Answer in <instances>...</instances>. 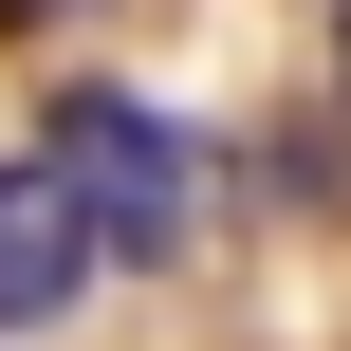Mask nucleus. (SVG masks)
I'll list each match as a JSON object with an SVG mask.
<instances>
[{"label":"nucleus","mask_w":351,"mask_h":351,"mask_svg":"<svg viewBox=\"0 0 351 351\" xmlns=\"http://www.w3.org/2000/svg\"><path fill=\"white\" fill-rule=\"evenodd\" d=\"M37 185L74 204V241H93V278L130 259H185L204 241V130L167 111V93H130V74H93V93H56V148H37Z\"/></svg>","instance_id":"1"},{"label":"nucleus","mask_w":351,"mask_h":351,"mask_svg":"<svg viewBox=\"0 0 351 351\" xmlns=\"http://www.w3.org/2000/svg\"><path fill=\"white\" fill-rule=\"evenodd\" d=\"M93 296V241H74V204L37 185V167H0V333H56Z\"/></svg>","instance_id":"2"},{"label":"nucleus","mask_w":351,"mask_h":351,"mask_svg":"<svg viewBox=\"0 0 351 351\" xmlns=\"http://www.w3.org/2000/svg\"><path fill=\"white\" fill-rule=\"evenodd\" d=\"M0 19H74V0H0Z\"/></svg>","instance_id":"3"},{"label":"nucleus","mask_w":351,"mask_h":351,"mask_svg":"<svg viewBox=\"0 0 351 351\" xmlns=\"http://www.w3.org/2000/svg\"><path fill=\"white\" fill-rule=\"evenodd\" d=\"M333 74H351V0H333Z\"/></svg>","instance_id":"4"}]
</instances>
